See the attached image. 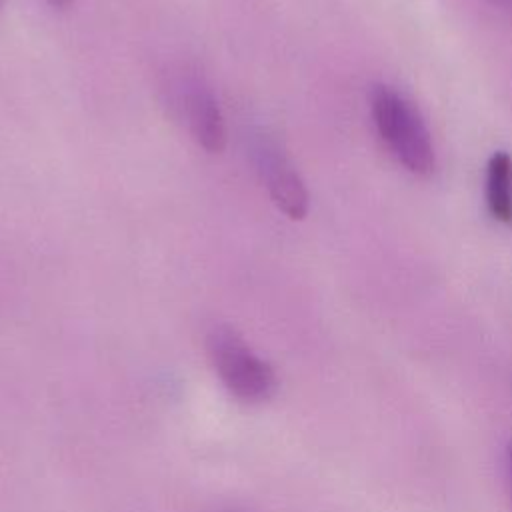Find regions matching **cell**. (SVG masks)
Masks as SVG:
<instances>
[{
    "label": "cell",
    "mask_w": 512,
    "mask_h": 512,
    "mask_svg": "<svg viewBox=\"0 0 512 512\" xmlns=\"http://www.w3.org/2000/svg\"><path fill=\"white\" fill-rule=\"evenodd\" d=\"M370 112L390 154L416 176L432 174L436 166L434 144L418 110L394 88L378 84L370 94Z\"/></svg>",
    "instance_id": "1"
},
{
    "label": "cell",
    "mask_w": 512,
    "mask_h": 512,
    "mask_svg": "<svg viewBox=\"0 0 512 512\" xmlns=\"http://www.w3.org/2000/svg\"><path fill=\"white\" fill-rule=\"evenodd\" d=\"M206 350L220 380L238 400L256 404L274 394L278 386L274 368L232 326H214L208 332Z\"/></svg>",
    "instance_id": "2"
},
{
    "label": "cell",
    "mask_w": 512,
    "mask_h": 512,
    "mask_svg": "<svg viewBox=\"0 0 512 512\" xmlns=\"http://www.w3.org/2000/svg\"><path fill=\"white\" fill-rule=\"evenodd\" d=\"M256 164L276 208L290 220L306 218L308 190L290 160L274 144H260Z\"/></svg>",
    "instance_id": "3"
},
{
    "label": "cell",
    "mask_w": 512,
    "mask_h": 512,
    "mask_svg": "<svg viewBox=\"0 0 512 512\" xmlns=\"http://www.w3.org/2000/svg\"><path fill=\"white\" fill-rule=\"evenodd\" d=\"M186 118L190 132L198 146L208 154H220L226 148V124L224 116L210 92L196 90L186 98Z\"/></svg>",
    "instance_id": "4"
},
{
    "label": "cell",
    "mask_w": 512,
    "mask_h": 512,
    "mask_svg": "<svg viewBox=\"0 0 512 512\" xmlns=\"http://www.w3.org/2000/svg\"><path fill=\"white\" fill-rule=\"evenodd\" d=\"M486 204L498 222H512V156L506 152H494L488 160Z\"/></svg>",
    "instance_id": "5"
},
{
    "label": "cell",
    "mask_w": 512,
    "mask_h": 512,
    "mask_svg": "<svg viewBox=\"0 0 512 512\" xmlns=\"http://www.w3.org/2000/svg\"><path fill=\"white\" fill-rule=\"evenodd\" d=\"M52 8H56V10H66V8H70V4H72V0H46Z\"/></svg>",
    "instance_id": "6"
},
{
    "label": "cell",
    "mask_w": 512,
    "mask_h": 512,
    "mask_svg": "<svg viewBox=\"0 0 512 512\" xmlns=\"http://www.w3.org/2000/svg\"><path fill=\"white\" fill-rule=\"evenodd\" d=\"M506 464H508V474H510V480H512V440L506 446Z\"/></svg>",
    "instance_id": "7"
},
{
    "label": "cell",
    "mask_w": 512,
    "mask_h": 512,
    "mask_svg": "<svg viewBox=\"0 0 512 512\" xmlns=\"http://www.w3.org/2000/svg\"><path fill=\"white\" fill-rule=\"evenodd\" d=\"M500 2H510V0H500Z\"/></svg>",
    "instance_id": "8"
},
{
    "label": "cell",
    "mask_w": 512,
    "mask_h": 512,
    "mask_svg": "<svg viewBox=\"0 0 512 512\" xmlns=\"http://www.w3.org/2000/svg\"><path fill=\"white\" fill-rule=\"evenodd\" d=\"M0 4H2V0H0Z\"/></svg>",
    "instance_id": "9"
}]
</instances>
